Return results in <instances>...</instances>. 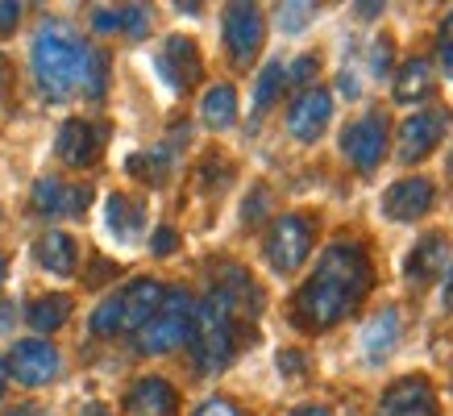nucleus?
Masks as SVG:
<instances>
[{
  "label": "nucleus",
  "mask_w": 453,
  "mask_h": 416,
  "mask_svg": "<svg viewBox=\"0 0 453 416\" xmlns=\"http://www.w3.org/2000/svg\"><path fill=\"white\" fill-rule=\"evenodd\" d=\"M433 88H437V80H433V63H428V58H408V63L399 67V75H395L399 104H420V100L433 96Z\"/></svg>",
  "instance_id": "obj_22"
},
{
  "label": "nucleus",
  "mask_w": 453,
  "mask_h": 416,
  "mask_svg": "<svg viewBox=\"0 0 453 416\" xmlns=\"http://www.w3.org/2000/svg\"><path fill=\"white\" fill-rule=\"evenodd\" d=\"M4 88H9V63L0 58V96H4Z\"/></svg>",
  "instance_id": "obj_45"
},
{
  "label": "nucleus",
  "mask_w": 453,
  "mask_h": 416,
  "mask_svg": "<svg viewBox=\"0 0 453 416\" xmlns=\"http://www.w3.org/2000/svg\"><path fill=\"white\" fill-rule=\"evenodd\" d=\"M308 254H312V221L296 217V212L279 217L266 234V263L275 266L279 275H296L308 263Z\"/></svg>",
  "instance_id": "obj_5"
},
{
  "label": "nucleus",
  "mask_w": 453,
  "mask_h": 416,
  "mask_svg": "<svg viewBox=\"0 0 453 416\" xmlns=\"http://www.w3.org/2000/svg\"><path fill=\"white\" fill-rule=\"evenodd\" d=\"M192 329H196L192 291L171 288L166 300L158 304V312L146 320V329H138V350L142 354H154V358H158V354H171V350L192 342Z\"/></svg>",
  "instance_id": "obj_4"
},
{
  "label": "nucleus",
  "mask_w": 453,
  "mask_h": 416,
  "mask_svg": "<svg viewBox=\"0 0 453 416\" xmlns=\"http://www.w3.org/2000/svg\"><path fill=\"white\" fill-rule=\"evenodd\" d=\"M92 333H96V337H112V333H121V296H109V300L92 312Z\"/></svg>",
  "instance_id": "obj_27"
},
{
  "label": "nucleus",
  "mask_w": 453,
  "mask_h": 416,
  "mask_svg": "<svg viewBox=\"0 0 453 416\" xmlns=\"http://www.w3.org/2000/svg\"><path fill=\"white\" fill-rule=\"evenodd\" d=\"M342 92H345V96H357V80L349 75V71L342 75Z\"/></svg>",
  "instance_id": "obj_43"
},
{
  "label": "nucleus",
  "mask_w": 453,
  "mask_h": 416,
  "mask_svg": "<svg viewBox=\"0 0 453 416\" xmlns=\"http://www.w3.org/2000/svg\"><path fill=\"white\" fill-rule=\"evenodd\" d=\"M291 416H333V412L325 408V404H303V408H296Z\"/></svg>",
  "instance_id": "obj_40"
},
{
  "label": "nucleus",
  "mask_w": 453,
  "mask_h": 416,
  "mask_svg": "<svg viewBox=\"0 0 453 416\" xmlns=\"http://www.w3.org/2000/svg\"><path fill=\"white\" fill-rule=\"evenodd\" d=\"M445 134H449V109H425L416 117H408L399 125V150H395L399 163L412 166L420 158H428L445 142Z\"/></svg>",
  "instance_id": "obj_6"
},
{
  "label": "nucleus",
  "mask_w": 453,
  "mask_h": 416,
  "mask_svg": "<svg viewBox=\"0 0 453 416\" xmlns=\"http://www.w3.org/2000/svg\"><path fill=\"white\" fill-rule=\"evenodd\" d=\"M88 204H92L88 183H63L55 175H42L34 183V212H42V217H80Z\"/></svg>",
  "instance_id": "obj_11"
},
{
  "label": "nucleus",
  "mask_w": 453,
  "mask_h": 416,
  "mask_svg": "<svg viewBox=\"0 0 453 416\" xmlns=\"http://www.w3.org/2000/svg\"><path fill=\"white\" fill-rule=\"evenodd\" d=\"M175 246H179V234L171 229V225H163V229H154V254L158 258H166V254H175Z\"/></svg>",
  "instance_id": "obj_33"
},
{
  "label": "nucleus",
  "mask_w": 453,
  "mask_h": 416,
  "mask_svg": "<svg viewBox=\"0 0 453 416\" xmlns=\"http://www.w3.org/2000/svg\"><path fill=\"white\" fill-rule=\"evenodd\" d=\"M4 275H9V258L0 254V283H4Z\"/></svg>",
  "instance_id": "obj_46"
},
{
  "label": "nucleus",
  "mask_w": 453,
  "mask_h": 416,
  "mask_svg": "<svg viewBox=\"0 0 453 416\" xmlns=\"http://www.w3.org/2000/svg\"><path fill=\"white\" fill-rule=\"evenodd\" d=\"M121 29L129 38H142L150 29V9L146 4H121Z\"/></svg>",
  "instance_id": "obj_29"
},
{
  "label": "nucleus",
  "mask_w": 453,
  "mask_h": 416,
  "mask_svg": "<svg viewBox=\"0 0 453 416\" xmlns=\"http://www.w3.org/2000/svg\"><path fill=\"white\" fill-rule=\"evenodd\" d=\"M100 134L92 121H80V117H71V121H63V129H58V142L55 150L58 158L67 166H75V171H83V166H92L100 158Z\"/></svg>",
  "instance_id": "obj_17"
},
{
  "label": "nucleus",
  "mask_w": 453,
  "mask_h": 416,
  "mask_svg": "<svg viewBox=\"0 0 453 416\" xmlns=\"http://www.w3.org/2000/svg\"><path fill=\"white\" fill-rule=\"evenodd\" d=\"M441 304L453 312V266H449V279H445V291H441Z\"/></svg>",
  "instance_id": "obj_42"
},
{
  "label": "nucleus",
  "mask_w": 453,
  "mask_h": 416,
  "mask_svg": "<svg viewBox=\"0 0 453 416\" xmlns=\"http://www.w3.org/2000/svg\"><path fill=\"white\" fill-rule=\"evenodd\" d=\"M83 416H112V408L109 404H100V400H92V404H83Z\"/></svg>",
  "instance_id": "obj_41"
},
{
  "label": "nucleus",
  "mask_w": 453,
  "mask_h": 416,
  "mask_svg": "<svg viewBox=\"0 0 453 416\" xmlns=\"http://www.w3.org/2000/svg\"><path fill=\"white\" fill-rule=\"evenodd\" d=\"M357 13H362V17H379V13H383V4H357Z\"/></svg>",
  "instance_id": "obj_44"
},
{
  "label": "nucleus",
  "mask_w": 453,
  "mask_h": 416,
  "mask_svg": "<svg viewBox=\"0 0 453 416\" xmlns=\"http://www.w3.org/2000/svg\"><path fill=\"white\" fill-rule=\"evenodd\" d=\"M196 416H242V412H237L229 400H208V404H200V408H196Z\"/></svg>",
  "instance_id": "obj_37"
},
{
  "label": "nucleus",
  "mask_w": 453,
  "mask_h": 416,
  "mask_svg": "<svg viewBox=\"0 0 453 416\" xmlns=\"http://www.w3.org/2000/svg\"><path fill=\"white\" fill-rule=\"evenodd\" d=\"M399 312L395 308H383V312H374L366 320V329H362V350H366V358L371 362H383L391 350L399 346Z\"/></svg>",
  "instance_id": "obj_20"
},
{
  "label": "nucleus",
  "mask_w": 453,
  "mask_h": 416,
  "mask_svg": "<svg viewBox=\"0 0 453 416\" xmlns=\"http://www.w3.org/2000/svg\"><path fill=\"white\" fill-rule=\"evenodd\" d=\"M449 175H453V150H449Z\"/></svg>",
  "instance_id": "obj_49"
},
{
  "label": "nucleus",
  "mask_w": 453,
  "mask_h": 416,
  "mask_svg": "<svg viewBox=\"0 0 453 416\" xmlns=\"http://www.w3.org/2000/svg\"><path fill=\"white\" fill-rule=\"evenodd\" d=\"M329 117H333V96L325 88H308L288 109V134L296 142H316L329 129Z\"/></svg>",
  "instance_id": "obj_12"
},
{
  "label": "nucleus",
  "mask_w": 453,
  "mask_h": 416,
  "mask_svg": "<svg viewBox=\"0 0 453 416\" xmlns=\"http://www.w3.org/2000/svg\"><path fill=\"white\" fill-rule=\"evenodd\" d=\"M316 67H320V58H316V55H300V58H296V63L288 67V80H291V83H308V80L316 75Z\"/></svg>",
  "instance_id": "obj_31"
},
{
  "label": "nucleus",
  "mask_w": 453,
  "mask_h": 416,
  "mask_svg": "<svg viewBox=\"0 0 453 416\" xmlns=\"http://www.w3.org/2000/svg\"><path fill=\"white\" fill-rule=\"evenodd\" d=\"M121 296V333H138L146 329V320L158 312V304L166 300V288L158 279H134Z\"/></svg>",
  "instance_id": "obj_15"
},
{
  "label": "nucleus",
  "mask_w": 453,
  "mask_h": 416,
  "mask_svg": "<svg viewBox=\"0 0 453 416\" xmlns=\"http://www.w3.org/2000/svg\"><path fill=\"white\" fill-rule=\"evenodd\" d=\"M342 150H345V158H349L354 166L374 171V166L383 163V154H387V121L379 117V112H371V117H357L354 125H345Z\"/></svg>",
  "instance_id": "obj_9"
},
{
  "label": "nucleus",
  "mask_w": 453,
  "mask_h": 416,
  "mask_svg": "<svg viewBox=\"0 0 453 416\" xmlns=\"http://www.w3.org/2000/svg\"><path fill=\"white\" fill-rule=\"evenodd\" d=\"M371 67L379 71V75H387V71H391V42H387V38L374 42V50H371Z\"/></svg>",
  "instance_id": "obj_36"
},
{
  "label": "nucleus",
  "mask_w": 453,
  "mask_h": 416,
  "mask_svg": "<svg viewBox=\"0 0 453 416\" xmlns=\"http://www.w3.org/2000/svg\"><path fill=\"white\" fill-rule=\"evenodd\" d=\"M200 117H204L208 129H229V125L237 121V92L229 83L208 88L204 100H200Z\"/></svg>",
  "instance_id": "obj_23"
},
{
  "label": "nucleus",
  "mask_w": 453,
  "mask_h": 416,
  "mask_svg": "<svg viewBox=\"0 0 453 416\" xmlns=\"http://www.w3.org/2000/svg\"><path fill=\"white\" fill-rule=\"evenodd\" d=\"M129 171H134V175H142V180H150V183H163L166 180V154L163 150L134 154V158H129Z\"/></svg>",
  "instance_id": "obj_28"
},
{
  "label": "nucleus",
  "mask_w": 453,
  "mask_h": 416,
  "mask_svg": "<svg viewBox=\"0 0 453 416\" xmlns=\"http://www.w3.org/2000/svg\"><path fill=\"white\" fill-rule=\"evenodd\" d=\"M67 317H71V296H38L34 304H29V312H26V320L34 325L38 333H55V329H63L67 325Z\"/></svg>",
  "instance_id": "obj_24"
},
{
  "label": "nucleus",
  "mask_w": 453,
  "mask_h": 416,
  "mask_svg": "<svg viewBox=\"0 0 453 416\" xmlns=\"http://www.w3.org/2000/svg\"><path fill=\"white\" fill-rule=\"evenodd\" d=\"M237 312L234 296L220 288H212L204 296V304H196V329H192V362L200 374H217L234 362L237 350Z\"/></svg>",
  "instance_id": "obj_3"
},
{
  "label": "nucleus",
  "mask_w": 453,
  "mask_h": 416,
  "mask_svg": "<svg viewBox=\"0 0 453 416\" xmlns=\"http://www.w3.org/2000/svg\"><path fill=\"white\" fill-rule=\"evenodd\" d=\"M80 88H83V96H92V100H100L104 96V88H109V55H104L100 46H88Z\"/></svg>",
  "instance_id": "obj_25"
},
{
  "label": "nucleus",
  "mask_w": 453,
  "mask_h": 416,
  "mask_svg": "<svg viewBox=\"0 0 453 416\" xmlns=\"http://www.w3.org/2000/svg\"><path fill=\"white\" fill-rule=\"evenodd\" d=\"M262 200H266V192H258V196H254V200H246V221H258V217H262Z\"/></svg>",
  "instance_id": "obj_39"
},
{
  "label": "nucleus",
  "mask_w": 453,
  "mask_h": 416,
  "mask_svg": "<svg viewBox=\"0 0 453 416\" xmlns=\"http://www.w3.org/2000/svg\"><path fill=\"white\" fill-rule=\"evenodd\" d=\"M92 26H96V34H117L121 29V9H96Z\"/></svg>",
  "instance_id": "obj_34"
},
{
  "label": "nucleus",
  "mask_w": 453,
  "mask_h": 416,
  "mask_svg": "<svg viewBox=\"0 0 453 416\" xmlns=\"http://www.w3.org/2000/svg\"><path fill=\"white\" fill-rule=\"evenodd\" d=\"M433 196H437V188H433L425 175L399 180L383 192V212L391 221H416V217H425L428 208H433Z\"/></svg>",
  "instance_id": "obj_14"
},
{
  "label": "nucleus",
  "mask_w": 453,
  "mask_h": 416,
  "mask_svg": "<svg viewBox=\"0 0 453 416\" xmlns=\"http://www.w3.org/2000/svg\"><path fill=\"white\" fill-rule=\"evenodd\" d=\"M449 271V237L445 234H425L412 246V254L403 258V275L412 279L416 288H425L433 279H441Z\"/></svg>",
  "instance_id": "obj_16"
},
{
  "label": "nucleus",
  "mask_w": 453,
  "mask_h": 416,
  "mask_svg": "<svg viewBox=\"0 0 453 416\" xmlns=\"http://www.w3.org/2000/svg\"><path fill=\"white\" fill-rule=\"evenodd\" d=\"M379 416H441L437 412V391L428 379L420 374H408L383 391L379 400Z\"/></svg>",
  "instance_id": "obj_10"
},
{
  "label": "nucleus",
  "mask_w": 453,
  "mask_h": 416,
  "mask_svg": "<svg viewBox=\"0 0 453 416\" xmlns=\"http://www.w3.org/2000/svg\"><path fill=\"white\" fill-rule=\"evenodd\" d=\"M316 4H283V13H279V26L283 29H303L312 21Z\"/></svg>",
  "instance_id": "obj_30"
},
{
  "label": "nucleus",
  "mask_w": 453,
  "mask_h": 416,
  "mask_svg": "<svg viewBox=\"0 0 453 416\" xmlns=\"http://www.w3.org/2000/svg\"><path fill=\"white\" fill-rule=\"evenodd\" d=\"M262 34H266V17L258 4H229L225 9V42H229V58L237 67L254 63V55L262 50Z\"/></svg>",
  "instance_id": "obj_7"
},
{
  "label": "nucleus",
  "mask_w": 453,
  "mask_h": 416,
  "mask_svg": "<svg viewBox=\"0 0 453 416\" xmlns=\"http://www.w3.org/2000/svg\"><path fill=\"white\" fill-rule=\"evenodd\" d=\"M371 283H374V266L366 258V250L357 246V242H333L320 254L316 275L296 296V325L308 333L342 325L366 300Z\"/></svg>",
  "instance_id": "obj_1"
},
{
  "label": "nucleus",
  "mask_w": 453,
  "mask_h": 416,
  "mask_svg": "<svg viewBox=\"0 0 453 416\" xmlns=\"http://www.w3.org/2000/svg\"><path fill=\"white\" fill-rule=\"evenodd\" d=\"M283 83H288V71H283V63H266L258 75V88H254V112H266L271 104L279 100V92H283Z\"/></svg>",
  "instance_id": "obj_26"
},
{
  "label": "nucleus",
  "mask_w": 453,
  "mask_h": 416,
  "mask_svg": "<svg viewBox=\"0 0 453 416\" xmlns=\"http://www.w3.org/2000/svg\"><path fill=\"white\" fill-rule=\"evenodd\" d=\"M437 46H441V67L453 75V13L441 21V42Z\"/></svg>",
  "instance_id": "obj_32"
},
{
  "label": "nucleus",
  "mask_w": 453,
  "mask_h": 416,
  "mask_svg": "<svg viewBox=\"0 0 453 416\" xmlns=\"http://www.w3.org/2000/svg\"><path fill=\"white\" fill-rule=\"evenodd\" d=\"M13 416H38V412H29V408H17V412Z\"/></svg>",
  "instance_id": "obj_48"
},
{
  "label": "nucleus",
  "mask_w": 453,
  "mask_h": 416,
  "mask_svg": "<svg viewBox=\"0 0 453 416\" xmlns=\"http://www.w3.org/2000/svg\"><path fill=\"white\" fill-rule=\"evenodd\" d=\"M29 58H34V75H38L42 92L50 100H67L80 88L88 46L67 21H46L38 29V38H34V55Z\"/></svg>",
  "instance_id": "obj_2"
},
{
  "label": "nucleus",
  "mask_w": 453,
  "mask_h": 416,
  "mask_svg": "<svg viewBox=\"0 0 453 416\" xmlns=\"http://www.w3.org/2000/svg\"><path fill=\"white\" fill-rule=\"evenodd\" d=\"M279 371L300 374V371H303V354H296V350H288V354H279Z\"/></svg>",
  "instance_id": "obj_38"
},
{
  "label": "nucleus",
  "mask_w": 453,
  "mask_h": 416,
  "mask_svg": "<svg viewBox=\"0 0 453 416\" xmlns=\"http://www.w3.org/2000/svg\"><path fill=\"white\" fill-rule=\"evenodd\" d=\"M38 263L50 271V275L67 279L75 275V263H80V246H75V237L63 234V229H50L46 237H38Z\"/></svg>",
  "instance_id": "obj_21"
},
{
  "label": "nucleus",
  "mask_w": 453,
  "mask_h": 416,
  "mask_svg": "<svg viewBox=\"0 0 453 416\" xmlns=\"http://www.w3.org/2000/svg\"><path fill=\"white\" fill-rule=\"evenodd\" d=\"M0 396H4V362H0Z\"/></svg>",
  "instance_id": "obj_47"
},
{
  "label": "nucleus",
  "mask_w": 453,
  "mask_h": 416,
  "mask_svg": "<svg viewBox=\"0 0 453 416\" xmlns=\"http://www.w3.org/2000/svg\"><path fill=\"white\" fill-rule=\"evenodd\" d=\"M125 408H129L134 416H175L179 391L171 388L166 379L150 374V379H138V383L129 388V396H125Z\"/></svg>",
  "instance_id": "obj_18"
},
{
  "label": "nucleus",
  "mask_w": 453,
  "mask_h": 416,
  "mask_svg": "<svg viewBox=\"0 0 453 416\" xmlns=\"http://www.w3.org/2000/svg\"><path fill=\"white\" fill-rule=\"evenodd\" d=\"M9 371H13L17 383H26V388H46L50 379H58L63 371V358H58V350L50 342H38V337H29V342H17L13 354H9Z\"/></svg>",
  "instance_id": "obj_8"
},
{
  "label": "nucleus",
  "mask_w": 453,
  "mask_h": 416,
  "mask_svg": "<svg viewBox=\"0 0 453 416\" xmlns=\"http://www.w3.org/2000/svg\"><path fill=\"white\" fill-rule=\"evenodd\" d=\"M104 225H109V234L117 237V242L134 246L142 237V229H146V208H142L138 200H129V196L112 192L109 200H104Z\"/></svg>",
  "instance_id": "obj_19"
},
{
  "label": "nucleus",
  "mask_w": 453,
  "mask_h": 416,
  "mask_svg": "<svg viewBox=\"0 0 453 416\" xmlns=\"http://www.w3.org/2000/svg\"><path fill=\"white\" fill-rule=\"evenodd\" d=\"M158 71L166 75V83H171L175 92H188V88L204 75V63H200L196 42L183 38V34H171L163 46V55H158Z\"/></svg>",
  "instance_id": "obj_13"
},
{
  "label": "nucleus",
  "mask_w": 453,
  "mask_h": 416,
  "mask_svg": "<svg viewBox=\"0 0 453 416\" xmlns=\"http://www.w3.org/2000/svg\"><path fill=\"white\" fill-rule=\"evenodd\" d=\"M17 21H21V4H17V0H0V38L13 34Z\"/></svg>",
  "instance_id": "obj_35"
}]
</instances>
